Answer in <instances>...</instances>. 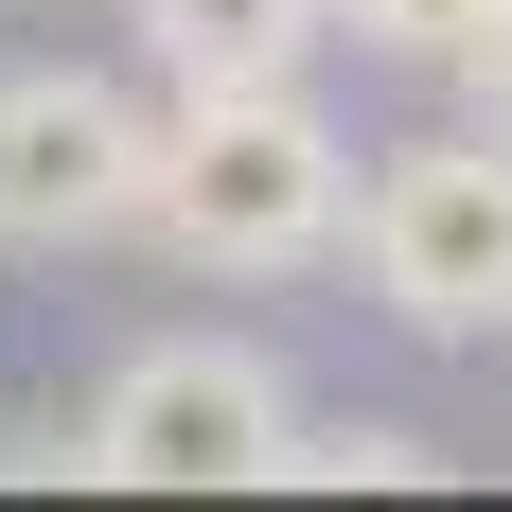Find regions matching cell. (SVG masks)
Returning <instances> with one entry per match:
<instances>
[{
  "label": "cell",
  "instance_id": "6da1fadb",
  "mask_svg": "<svg viewBox=\"0 0 512 512\" xmlns=\"http://www.w3.org/2000/svg\"><path fill=\"white\" fill-rule=\"evenodd\" d=\"M142 230L195 283H301L336 230H354V124L265 71V89H177L159 106V159H142Z\"/></svg>",
  "mask_w": 512,
  "mask_h": 512
},
{
  "label": "cell",
  "instance_id": "8992f818",
  "mask_svg": "<svg viewBox=\"0 0 512 512\" xmlns=\"http://www.w3.org/2000/svg\"><path fill=\"white\" fill-rule=\"evenodd\" d=\"M424 424H283V460H265V495H424Z\"/></svg>",
  "mask_w": 512,
  "mask_h": 512
},
{
  "label": "cell",
  "instance_id": "7a4b0ae2",
  "mask_svg": "<svg viewBox=\"0 0 512 512\" xmlns=\"http://www.w3.org/2000/svg\"><path fill=\"white\" fill-rule=\"evenodd\" d=\"M354 265H371V318L389 336H512V142L495 124H442V142H389L354 177Z\"/></svg>",
  "mask_w": 512,
  "mask_h": 512
},
{
  "label": "cell",
  "instance_id": "5b68a950",
  "mask_svg": "<svg viewBox=\"0 0 512 512\" xmlns=\"http://www.w3.org/2000/svg\"><path fill=\"white\" fill-rule=\"evenodd\" d=\"M124 18L159 89H265V71H318L336 36V0H124Z\"/></svg>",
  "mask_w": 512,
  "mask_h": 512
},
{
  "label": "cell",
  "instance_id": "52a82bcc",
  "mask_svg": "<svg viewBox=\"0 0 512 512\" xmlns=\"http://www.w3.org/2000/svg\"><path fill=\"white\" fill-rule=\"evenodd\" d=\"M460 18H477V0H336V36H354V53H407V71H442Z\"/></svg>",
  "mask_w": 512,
  "mask_h": 512
},
{
  "label": "cell",
  "instance_id": "ba28073f",
  "mask_svg": "<svg viewBox=\"0 0 512 512\" xmlns=\"http://www.w3.org/2000/svg\"><path fill=\"white\" fill-rule=\"evenodd\" d=\"M442 89H460V124H495V142H512V0H477V18H460Z\"/></svg>",
  "mask_w": 512,
  "mask_h": 512
},
{
  "label": "cell",
  "instance_id": "277c9868",
  "mask_svg": "<svg viewBox=\"0 0 512 512\" xmlns=\"http://www.w3.org/2000/svg\"><path fill=\"white\" fill-rule=\"evenodd\" d=\"M142 159L159 106L124 71H71V53H18L0 71V265H71L142 230Z\"/></svg>",
  "mask_w": 512,
  "mask_h": 512
},
{
  "label": "cell",
  "instance_id": "3957f363",
  "mask_svg": "<svg viewBox=\"0 0 512 512\" xmlns=\"http://www.w3.org/2000/svg\"><path fill=\"white\" fill-rule=\"evenodd\" d=\"M283 424H301L283 354H248V336H142V354L89 389L71 460H89L106 495H265Z\"/></svg>",
  "mask_w": 512,
  "mask_h": 512
}]
</instances>
